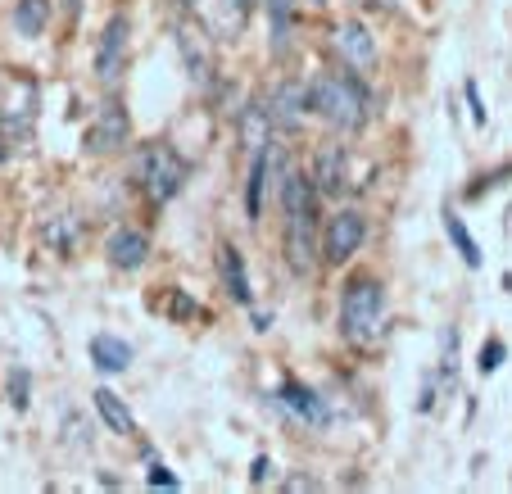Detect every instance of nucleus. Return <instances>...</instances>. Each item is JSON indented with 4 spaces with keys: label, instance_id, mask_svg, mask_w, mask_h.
Instances as JSON below:
<instances>
[{
    "label": "nucleus",
    "instance_id": "3",
    "mask_svg": "<svg viewBox=\"0 0 512 494\" xmlns=\"http://www.w3.org/2000/svg\"><path fill=\"white\" fill-rule=\"evenodd\" d=\"M386 322V286L377 277H349L340 291V336L349 345H372Z\"/></svg>",
    "mask_w": 512,
    "mask_h": 494
},
{
    "label": "nucleus",
    "instance_id": "2",
    "mask_svg": "<svg viewBox=\"0 0 512 494\" xmlns=\"http://www.w3.org/2000/svg\"><path fill=\"white\" fill-rule=\"evenodd\" d=\"M309 96H313V114L327 127H336V132H358L372 118V91L354 78V68L349 73H318L309 82Z\"/></svg>",
    "mask_w": 512,
    "mask_h": 494
},
{
    "label": "nucleus",
    "instance_id": "5",
    "mask_svg": "<svg viewBox=\"0 0 512 494\" xmlns=\"http://www.w3.org/2000/svg\"><path fill=\"white\" fill-rule=\"evenodd\" d=\"M368 241V218L358 209H340V214L327 218V232H322V259L331 268H340L345 259H354L358 245Z\"/></svg>",
    "mask_w": 512,
    "mask_h": 494
},
{
    "label": "nucleus",
    "instance_id": "16",
    "mask_svg": "<svg viewBox=\"0 0 512 494\" xmlns=\"http://www.w3.org/2000/svg\"><path fill=\"white\" fill-rule=\"evenodd\" d=\"M87 354H91V363H96L100 372H127L132 368V345L127 340H118V336H91V345H87Z\"/></svg>",
    "mask_w": 512,
    "mask_h": 494
},
{
    "label": "nucleus",
    "instance_id": "6",
    "mask_svg": "<svg viewBox=\"0 0 512 494\" xmlns=\"http://www.w3.org/2000/svg\"><path fill=\"white\" fill-rule=\"evenodd\" d=\"M127 37H132L127 14H114L96 41V78L100 82H118L127 73Z\"/></svg>",
    "mask_w": 512,
    "mask_h": 494
},
{
    "label": "nucleus",
    "instance_id": "17",
    "mask_svg": "<svg viewBox=\"0 0 512 494\" xmlns=\"http://www.w3.org/2000/svg\"><path fill=\"white\" fill-rule=\"evenodd\" d=\"M91 404H96V413L105 417V427L114 431V436H136V417H132V408H127L123 399L114 395V390H96V395H91Z\"/></svg>",
    "mask_w": 512,
    "mask_h": 494
},
{
    "label": "nucleus",
    "instance_id": "9",
    "mask_svg": "<svg viewBox=\"0 0 512 494\" xmlns=\"http://www.w3.org/2000/svg\"><path fill=\"white\" fill-rule=\"evenodd\" d=\"M127 136H132V118H127V109L118 105V100H109V105L96 114V123L87 127V150L109 155V150L127 146Z\"/></svg>",
    "mask_w": 512,
    "mask_h": 494
},
{
    "label": "nucleus",
    "instance_id": "1",
    "mask_svg": "<svg viewBox=\"0 0 512 494\" xmlns=\"http://www.w3.org/2000/svg\"><path fill=\"white\" fill-rule=\"evenodd\" d=\"M281 214H286V263L295 277L313 272V227H318V186L309 173H286L281 182Z\"/></svg>",
    "mask_w": 512,
    "mask_h": 494
},
{
    "label": "nucleus",
    "instance_id": "14",
    "mask_svg": "<svg viewBox=\"0 0 512 494\" xmlns=\"http://www.w3.org/2000/svg\"><path fill=\"white\" fill-rule=\"evenodd\" d=\"M218 268H223L227 295H232L236 304H245V309H250V304H254V291H250V272H245L241 250H236V245H223V250H218Z\"/></svg>",
    "mask_w": 512,
    "mask_h": 494
},
{
    "label": "nucleus",
    "instance_id": "12",
    "mask_svg": "<svg viewBox=\"0 0 512 494\" xmlns=\"http://www.w3.org/2000/svg\"><path fill=\"white\" fill-rule=\"evenodd\" d=\"M313 182H318V195H345L349 186V150L345 146H322L318 159H313Z\"/></svg>",
    "mask_w": 512,
    "mask_h": 494
},
{
    "label": "nucleus",
    "instance_id": "25",
    "mask_svg": "<svg viewBox=\"0 0 512 494\" xmlns=\"http://www.w3.org/2000/svg\"><path fill=\"white\" fill-rule=\"evenodd\" d=\"M467 105H472V123L485 127V105H481V91H476V82H467Z\"/></svg>",
    "mask_w": 512,
    "mask_h": 494
},
{
    "label": "nucleus",
    "instance_id": "11",
    "mask_svg": "<svg viewBox=\"0 0 512 494\" xmlns=\"http://www.w3.org/2000/svg\"><path fill=\"white\" fill-rule=\"evenodd\" d=\"M105 254H109V268L136 272L150 259V236H145L141 227H114V236L105 241Z\"/></svg>",
    "mask_w": 512,
    "mask_h": 494
},
{
    "label": "nucleus",
    "instance_id": "18",
    "mask_svg": "<svg viewBox=\"0 0 512 494\" xmlns=\"http://www.w3.org/2000/svg\"><path fill=\"white\" fill-rule=\"evenodd\" d=\"M268 146L254 150V164H250V186H245V214H250V223H259L263 218V191H268Z\"/></svg>",
    "mask_w": 512,
    "mask_h": 494
},
{
    "label": "nucleus",
    "instance_id": "28",
    "mask_svg": "<svg viewBox=\"0 0 512 494\" xmlns=\"http://www.w3.org/2000/svg\"><path fill=\"white\" fill-rule=\"evenodd\" d=\"M250 481H254V485H263V481H268V458H254V472H250Z\"/></svg>",
    "mask_w": 512,
    "mask_h": 494
},
{
    "label": "nucleus",
    "instance_id": "21",
    "mask_svg": "<svg viewBox=\"0 0 512 494\" xmlns=\"http://www.w3.org/2000/svg\"><path fill=\"white\" fill-rule=\"evenodd\" d=\"M168 318H177V322H186V318H191V322H204L209 313H204L200 304L186 300V291H173V295H168Z\"/></svg>",
    "mask_w": 512,
    "mask_h": 494
},
{
    "label": "nucleus",
    "instance_id": "7",
    "mask_svg": "<svg viewBox=\"0 0 512 494\" xmlns=\"http://www.w3.org/2000/svg\"><path fill=\"white\" fill-rule=\"evenodd\" d=\"M331 50H336V59L345 68H354V73L377 68V41H372V32L363 28V23H354V19L331 28Z\"/></svg>",
    "mask_w": 512,
    "mask_h": 494
},
{
    "label": "nucleus",
    "instance_id": "29",
    "mask_svg": "<svg viewBox=\"0 0 512 494\" xmlns=\"http://www.w3.org/2000/svg\"><path fill=\"white\" fill-rule=\"evenodd\" d=\"M300 5H313V10H322V5H327V0H300Z\"/></svg>",
    "mask_w": 512,
    "mask_h": 494
},
{
    "label": "nucleus",
    "instance_id": "24",
    "mask_svg": "<svg viewBox=\"0 0 512 494\" xmlns=\"http://www.w3.org/2000/svg\"><path fill=\"white\" fill-rule=\"evenodd\" d=\"M145 481L155 485V490H159V485H164V490H177V485H182V481H177L173 472H168L164 463H155V467H150V476H145Z\"/></svg>",
    "mask_w": 512,
    "mask_h": 494
},
{
    "label": "nucleus",
    "instance_id": "10",
    "mask_svg": "<svg viewBox=\"0 0 512 494\" xmlns=\"http://www.w3.org/2000/svg\"><path fill=\"white\" fill-rule=\"evenodd\" d=\"M277 404L286 408L290 417L309 422V427H327V422H331V413H327V404H322V395H318V390H309L304 381H281Z\"/></svg>",
    "mask_w": 512,
    "mask_h": 494
},
{
    "label": "nucleus",
    "instance_id": "22",
    "mask_svg": "<svg viewBox=\"0 0 512 494\" xmlns=\"http://www.w3.org/2000/svg\"><path fill=\"white\" fill-rule=\"evenodd\" d=\"M46 241L55 245V250H68V245H73V223H68V214L59 218V223H46Z\"/></svg>",
    "mask_w": 512,
    "mask_h": 494
},
{
    "label": "nucleus",
    "instance_id": "19",
    "mask_svg": "<svg viewBox=\"0 0 512 494\" xmlns=\"http://www.w3.org/2000/svg\"><path fill=\"white\" fill-rule=\"evenodd\" d=\"M46 19H50V0H19V5H14V28H19L23 37H41Z\"/></svg>",
    "mask_w": 512,
    "mask_h": 494
},
{
    "label": "nucleus",
    "instance_id": "20",
    "mask_svg": "<svg viewBox=\"0 0 512 494\" xmlns=\"http://www.w3.org/2000/svg\"><path fill=\"white\" fill-rule=\"evenodd\" d=\"M445 232H449V241L458 245V254H463V263H467V268H481V245L472 241V232H467V227H463V218H458L454 209H449V214H445Z\"/></svg>",
    "mask_w": 512,
    "mask_h": 494
},
{
    "label": "nucleus",
    "instance_id": "4",
    "mask_svg": "<svg viewBox=\"0 0 512 494\" xmlns=\"http://www.w3.org/2000/svg\"><path fill=\"white\" fill-rule=\"evenodd\" d=\"M186 177H191V164H186L168 141L145 146L141 155H136V182H141V191L150 195V204H168L186 186Z\"/></svg>",
    "mask_w": 512,
    "mask_h": 494
},
{
    "label": "nucleus",
    "instance_id": "26",
    "mask_svg": "<svg viewBox=\"0 0 512 494\" xmlns=\"http://www.w3.org/2000/svg\"><path fill=\"white\" fill-rule=\"evenodd\" d=\"M10 390H14V408H28V377H23V372L10 377Z\"/></svg>",
    "mask_w": 512,
    "mask_h": 494
},
{
    "label": "nucleus",
    "instance_id": "15",
    "mask_svg": "<svg viewBox=\"0 0 512 494\" xmlns=\"http://www.w3.org/2000/svg\"><path fill=\"white\" fill-rule=\"evenodd\" d=\"M295 5L300 0H268V50L272 55H286L290 37H295Z\"/></svg>",
    "mask_w": 512,
    "mask_h": 494
},
{
    "label": "nucleus",
    "instance_id": "23",
    "mask_svg": "<svg viewBox=\"0 0 512 494\" xmlns=\"http://www.w3.org/2000/svg\"><path fill=\"white\" fill-rule=\"evenodd\" d=\"M503 354H508V349H503V340H485V349H481V372H485V377H490V372L503 363Z\"/></svg>",
    "mask_w": 512,
    "mask_h": 494
},
{
    "label": "nucleus",
    "instance_id": "13",
    "mask_svg": "<svg viewBox=\"0 0 512 494\" xmlns=\"http://www.w3.org/2000/svg\"><path fill=\"white\" fill-rule=\"evenodd\" d=\"M177 50H182L186 73H191L195 87H209V82H213V55H209V41H204V32L177 28Z\"/></svg>",
    "mask_w": 512,
    "mask_h": 494
},
{
    "label": "nucleus",
    "instance_id": "27",
    "mask_svg": "<svg viewBox=\"0 0 512 494\" xmlns=\"http://www.w3.org/2000/svg\"><path fill=\"white\" fill-rule=\"evenodd\" d=\"M286 490H318V481H313V476H290Z\"/></svg>",
    "mask_w": 512,
    "mask_h": 494
},
{
    "label": "nucleus",
    "instance_id": "8",
    "mask_svg": "<svg viewBox=\"0 0 512 494\" xmlns=\"http://www.w3.org/2000/svg\"><path fill=\"white\" fill-rule=\"evenodd\" d=\"M309 109H313V96L304 82H281V87L268 96V118L277 132H300Z\"/></svg>",
    "mask_w": 512,
    "mask_h": 494
}]
</instances>
